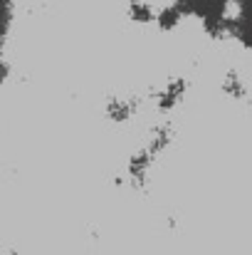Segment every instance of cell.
Returning a JSON list of instances; mask_svg holds the SVG:
<instances>
[{
	"label": "cell",
	"mask_w": 252,
	"mask_h": 255,
	"mask_svg": "<svg viewBox=\"0 0 252 255\" xmlns=\"http://www.w3.org/2000/svg\"><path fill=\"white\" fill-rule=\"evenodd\" d=\"M10 17H12V2L10 0H0V45H2V40L7 35Z\"/></svg>",
	"instance_id": "cell-1"
}]
</instances>
